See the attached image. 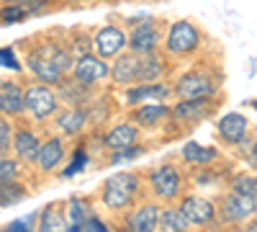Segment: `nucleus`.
<instances>
[{"mask_svg": "<svg viewBox=\"0 0 257 232\" xmlns=\"http://www.w3.org/2000/svg\"><path fill=\"white\" fill-rule=\"evenodd\" d=\"M139 191V178L134 173H113L103 183V204L108 209H126Z\"/></svg>", "mask_w": 257, "mask_h": 232, "instance_id": "obj_1", "label": "nucleus"}, {"mask_svg": "<svg viewBox=\"0 0 257 232\" xmlns=\"http://www.w3.org/2000/svg\"><path fill=\"white\" fill-rule=\"evenodd\" d=\"M198 44H201V34H198V29L193 24H188V21H178V24L170 26L167 44H165L170 54H178V57L190 54V52L198 49Z\"/></svg>", "mask_w": 257, "mask_h": 232, "instance_id": "obj_2", "label": "nucleus"}, {"mask_svg": "<svg viewBox=\"0 0 257 232\" xmlns=\"http://www.w3.org/2000/svg\"><path fill=\"white\" fill-rule=\"evenodd\" d=\"M257 212V199L254 196H244V194H237L231 191L221 199L219 204V219L226 222V224H237V222H244L247 217H252Z\"/></svg>", "mask_w": 257, "mask_h": 232, "instance_id": "obj_3", "label": "nucleus"}, {"mask_svg": "<svg viewBox=\"0 0 257 232\" xmlns=\"http://www.w3.org/2000/svg\"><path fill=\"white\" fill-rule=\"evenodd\" d=\"M149 183H152V191L162 201H173L175 196H180V188H183V178L173 165H160L157 171H152Z\"/></svg>", "mask_w": 257, "mask_h": 232, "instance_id": "obj_4", "label": "nucleus"}, {"mask_svg": "<svg viewBox=\"0 0 257 232\" xmlns=\"http://www.w3.org/2000/svg\"><path fill=\"white\" fill-rule=\"evenodd\" d=\"M24 103L34 119H47L57 111V96L47 86H29L24 91Z\"/></svg>", "mask_w": 257, "mask_h": 232, "instance_id": "obj_5", "label": "nucleus"}, {"mask_svg": "<svg viewBox=\"0 0 257 232\" xmlns=\"http://www.w3.org/2000/svg\"><path fill=\"white\" fill-rule=\"evenodd\" d=\"M175 93L178 98H211L216 93V83L203 72H188L178 80Z\"/></svg>", "mask_w": 257, "mask_h": 232, "instance_id": "obj_6", "label": "nucleus"}, {"mask_svg": "<svg viewBox=\"0 0 257 232\" xmlns=\"http://www.w3.org/2000/svg\"><path fill=\"white\" fill-rule=\"evenodd\" d=\"M180 212L188 217L190 224H211L213 219H216V206H213L208 199L196 196V194L183 196V201H180Z\"/></svg>", "mask_w": 257, "mask_h": 232, "instance_id": "obj_7", "label": "nucleus"}, {"mask_svg": "<svg viewBox=\"0 0 257 232\" xmlns=\"http://www.w3.org/2000/svg\"><path fill=\"white\" fill-rule=\"evenodd\" d=\"M128 44L126 34L118 29V26H105L95 34V49L103 59H111V57H118Z\"/></svg>", "mask_w": 257, "mask_h": 232, "instance_id": "obj_8", "label": "nucleus"}, {"mask_svg": "<svg viewBox=\"0 0 257 232\" xmlns=\"http://www.w3.org/2000/svg\"><path fill=\"white\" fill-rule=\"evenodd\" d=\"M160 44V34H157V26L152 24V21H144V24H139L132 36H128V52H134V54H149V52H155Z\"/></svg>", "mask_w": 257, "mask_h": 232, "instance_id": "obj_9", "label": "nucleus"}, {"mask_svg": "<svg viewBox=\"0 0 257 232\" xmlns=\"http://www.w3.org/2000/svg\"><path fill=\"white\" fill-rule=\"evenodd\" d=\"M105 75H111V67L105 65V59H103L100 54H98V57H93V54H82V57L75 62V78H77L80 83H85V86L103 80Z\"/></svg>", "mask_w": 257, "mask_h": 232, "instance_id": "obj_10", "label": "nucleus"}, {"mask_svg": "<svg viewBox=\"0 0 257 232\" xmlns=\"http://www.w3.org/2000/svg\"><path fill=\"white\" fill-rule=\"evenodd\" d=\"M29 67H31V72H34L41 83H52V86H59L62 78H64V70L57 65V62H54L52 57L39 54V52L29 54Z\"/></svg>", "mask_w": 257, "mask_h": 232, "instance_id": "obj_11", "label": "nucleus"}, {"mask_svg": "<svg viewBox=\"0 0 257 232\" xmlns=\"http://www.w3.org/2000/svg\"><path fill=\"white\" fill-rule=\"evenodd\" d=\"M216 129H219V137L229 144H239L244 137H247V119L237 111H231V114H224L216 124Z\"/></svg>", "mask_w": 257, "mask_h": 232, "instance_id": "obj_12", "label": "nucleus"}, {"mask_svg": "<svg viewBox=\"0 0 257 232\" xmlns=\"http://www.w3.org/2000/svg\"><path fill=\"white\" fill-rule=\"evenodd\" d=\"M170 114L180 121H201L211 114V98H183Z\"/></svg>", "mask_w": 257, "mask_h": 232, "instance_id": "obj_13", "label": "nucleus"}, {"mask_svg": "<svg viewBox=\"0 0 257 232\" xmlns=\"http://www.w3.org/2000/svg\"><path fill=\"white\" fill-rule=\"evenodd\" d=\"M126 227L137 229V232H152L155 227H160V206L157 204H144L137 212H132L126 217Z\"/></svg>", "mask_w": 257, "mask_h": 232, "instance_id": "obj_14", "label": "nucleus"}, {"mask_svg": "<svg viewBox=\"0 0 257 232\" xmlns=\"http://www.w3.org/2000/svg\"><path fill=\"white\" fill-rule=\"evenodd\" d=\"M137 70H139V54L128 52V54H118L113 57V67H111V75H113V83L118 86H126V83H134L137 80Z\"/></svg>", "mask_w": 257, "mask_h": 232, "instance_id": "obj_15", "label": "nucleus"}, {"mask_svg": "<svg viewBox=\"0 0 257 232\" xmlns=\"http://www.w3.org/2000/svg\"><path fill=\"white\" fill-rule=\"evenodd\" d=\"M167 96H170V88L160 80L144 83V86H137V88H132L126 93L128 103H134V106H139V103H144V101H165Z\"/></svg>", "mask_w": 257, "mask_h": 232, "instance_id": "obj_16", "label": "nucleus"}, {"mask_svg": "<svg viewBox=\"0 0 257 232\" xmlns=\"http://www.w3.org/2000/svg\"><path fill=\"white\" fill-rule=\"evenodd\" d=\"M137 137H139V129L134 124H116L113 129L105 134V147H111L113 152H118V150H126V147H132L134 142H137Z\"/></svg>", "mask_w": 257, "mask_h": 232, "instance_id": "obj_17", "label": "nucleus"}, {"mask_svg": "<svg viewBox=\"0 0 257 232\" xmlns=\"http://www.w3.org/2000/svg\"><path fill=\"white\" fill-rule=\"evenodd\" d=\"M39 147H41L39 137L34 132H29V129H18L13 134V150H16L18 160H26V163L36 160L39 158Z\"/></svg>", "mask_w": 257, "mask_h": 232, "instance_id": "obj_18", "label": "nucleus"}, {"mask_svg": "<svg viewBox=\"0 0 257 232\" xmlns=\"http://www.w3.org/2000/svg\"><path fill=\"white\" fill-rule=\"evenodd\" d=\"M24 109H26L24 91H21L18 86H13V83H0V111L16 116Z\"/></svg>", "mask_w": 257, "mask_h": 232, "instance_id": "obj_19", "label": "nucleus"}, {"mask_svg": "<svg viewBox=\"0 0 257 232\" xmlns=\"http://www.w3.org/2000/svg\"><path fill=\"white\" fill-rule=\"evenodd\" d=\"M62 158H64V144H62L59 137H52V139H47L44 144L39 147L36 163H39L41 171H52V168H57L62 163Z\"/></svg>", "mask_w": 257, "mask_h": 232, "instance_id": "obj_20", "label": "nucleus"}, {"mask_svg": "<svg viewBox=\"0 0 257 232\" xmlns=\"http://www.w3.org/2000/svg\"><path fill=\"white\" fill-rule=\"evenodd\" d=\"M165 72V62L160 54L149 52V54H142L139 57V70H137V80L142 83H152V80H160Z\"/></svg>", "mask_w": 257, "mask_h": 232, "instance_id": "obj_21", "label": "nucleus"}, {"mask_svg": "<svg viewBox=\"0 0 257 232\" xmlns=\"http://www.w3.org/2000/svg\"><path fill=\"white\" fill-rule=\"evenodd\" d=\"M170 114V109L165 106L162 101H147L144 106H139L134 111V121L142 124V126H155L160 119H165Z\"/></svg>", "mask_w": 257, "mask_h": 232, "instance_id": "obj_22", "label": "nucleus"}, {"mask_svg": "<svg viewBox=\"0 0 257 232\" xmlns=\"http://www.w3.org/2000/svg\"><path fill=\"white\" fill-rule=\"evenodd\" d=\"M219 158V150L216 147H203L198 142H188L183 147V160L190 163V165H208Z\"/></svg>", "mask_w": 257, "mask_h": 232, "instance_id": "obj_23", "label": "nucleus"}, {"mask_svg": "<svg viewBox=\"0 0 257 232\" xmlns=\"http://www.w3.org/2000/svg\"><path fill=\"white\" fill-rule=\"evenodd\" d=\"M85 119H88V114H85L82 109H67V111H62L57 116V126L64 134H77L85 126Z\"/></svg>", "mask_w": 257, "mask_h": 232, "instance_id": "obj_24", "label": "nucleus"}, {"mask_svg": "<svg viewBox=\"0 0 257 232\" xmlns=\"http://www.w3.org/2000/svg\"><path fill=\"white\" fill-rule=\"evenodd\" d=\"M160 227L167 229V232H183V229L190 227V222L180 212V206L178 209H162V212H160Z\"/></svg>", "mask_w": 257, "mask_h": 232, "instance_id": "obj_25", "label": "nucleus"}, {"mask_svg": "<svg viewBox=\"0 0 257 232\" xmlns=\"http://www.w3.org/2000/svg\"><path fill=\"white\" fill-rule=\"evenodd\" d=\"M93 212H90V201L88 199H80V196H75V199H70V209H67V217H70V229H75L80 222H85Z\"/></svg>", "mask_w": 257, "mask_h": 232, "instance_id": "obj_26", "label": "nucleus"}, {"mask_svg": "<svg viewBox=\"0 0 257 232\" xmlns=\"http://www.w3.org/2000/svg\"><path fill=\"white\" fill-rule=\"evenodd\" d=\"M26 196H29L26 188L21 183H16V181H8V183L0 186V206H13L18 201H24Z\"/></svg>", "mask_w": 257, "mask_h": 232, "instance_id": "obj_27", "label": "nucleus"}, {"mask_svg": "<svg viewBox=\"0 0 257 232\" xmlns=\"http://www.w3.org/2000/svg\"><path fill=\"white\" fill-rule=\"evenodd\" d=\"M39 229H67V219L59 214L57 206H47L44 212L39 214Z\"/></svg>", "mask_w": 257, "mask_h": 232, "instance_id": "obj_28", "label": "nucleus"}, {"mask_svg": "<svg viewBox=\"0 0 257 232\" xmlns=\"http://www.w3.org/2000/svg\"><path fill=\"white\" fill-rule=\"evenodd\" d=\"M29 8L24 3H8L3 11H0V24L8 26V24H21L24 18H29Z\"/></svg>", "mask_w": 257, "mask_h": 232, "instance_id": "obj_29", "label": "nucleus"}, {"mask_svg": "<svg viewBox=\"0 0 257 232\" xmlns=\"http://www.w3.org/2000/svg\"><path fill=\"white\" fill-rule=\"evenodd\" d=\"M231 191L257 199V176H237L231 181Z\"/></svg>", "mask_w": 257, "mask_h": 232, "instance_id": "obj_30", "label": "nucleus"}, {"mask_svg": "<svg viewBox=\"0 0 257 232\" xmlns=\"http://www.w3.org/2000/svg\"><path fill=\"white\" fill-rule=\"evenodd\" d=\"M21 173V168L16 160H8L6 155H0V186L8 183V181H16Z\"/></svg>", "mask_w": 257, "mask_h": 232, "instance_id": "obj_31", "label": "nucleus"}, {"mask_svg": "<svg viewBox=\"0 0 257 232\" xmlns=\"http://www.w3.org/2000/svg\"><path fill=\"white\" fill-rule=\"evenodd\" d=\"M11 150V124L0 116V155H6Z\"/></svg>", "mask_w": 257, "mask_h": 232, "instance_id": "obj_32", "label": "nucleus"}, {"mask_svg": "<svg viewBox=\"0 0 257 232\" xmlns=\"http://www.w3.org/2000/svg\"><path fill=\"white\" fill-rule=\"evenodd\" d=\"M0 67H11V70H18V59L11 49H0Z\"/></svg>", "mask_w": 257, "mask_h": 232, "instance_id": "obj_33", "label": "nucleus"}, {"mask_svg": "<svg viewBox=\"0 0 257 232\" xmlns=\"http://www.w3.org/2000/svg\"><path fill=\"white\" fill-rule=\"evenodd\" d=\"M75 229H77V232H80V229H95V232H103V229H105V224H103L98 217H93V214H90V217L85 219V222H80Z\"/></svg>", "mask_w": 257, "mask_h": 232, "instance_id": "obj_34", "label": "nucleus"}, {"mask_svg": "<svg viewBox=\"0 0 257 232\" xmlns=\"http://www.w3.org/2000/svg\"><path fill=\"white\" fill-rule=\"evenodd\" d=\"M34 219H36L34 214H31V217H24V219H16V222H11L6 229H13V232H21V229H31V227H34Z\"/></svg>", "mask_w": 257, "mask_h": 232, "instance_id": "obj_35", "label": "nucleus"}, {"mask_svg": "<svg viewBox=\"0 0 257 232\" xmlns=\"http://www.w3.org/2000/svg\"><path fill=\"white\" fill-rule=\"evenodd\" d=\"M82 165H85V152H77V158L70 163V168L64 171V176H75L77 171H82Z\"/></svg>", "mask_w": 257, "mask_h": 232, "instance_id": "obj_36", "label": "nucleus"}, {"mask_svg": "<svg viewBox=\"0 0 257 232\" xmlns=\"http://www.w3.org/2000/svg\"><path fill=\"white\" fill-rule=\"evenodd\" d=\"M247 229H252V232H257V219H252V222L247 224Z\"/></svg>", "mask_w": 257, "mask_h": 232, "instance_id": "obj_37", "label": "nucleus"}, {"mask_svg": "<svg viewBox=\"0 0 257 232\" xmlns=\"http://www.w3.org/2000/svg\"><path fill=\"white\" fill-rule=\"evenodd\" d=\"M6 3H24V0H6Z\"/></svg>", "mask_w": 257, "mask_h": 232, "instance_id": "obj_38", "label": "nucleus"}, {"mask_svg": "<svg viewBox=\"0 0 257 232\" xmlns=\"http://www.w3.org/2000/svg\"><path fill=\"white\" fill-rule=\"evenodd\" d=\"M252 106H254V109H257V101H252Z\"/></svg>", "mask_w": 257, "mask_h": 232, "instance_id": "obj_39", "label": "nucleus"}, {"mask_svg": "<svg viewBox=\"0 0 257 232\" xmlns=\"http://www.w3.org/2000/svg\"><path fill=\"white\" fill-rule=\"evenodd\" d=\"M70 3H77V0H70Z\"/></svg>", "mask_w": 257, "mask_h": 232, "instance_id": "obj_40", "label": "nucleus"}]
</instances>
